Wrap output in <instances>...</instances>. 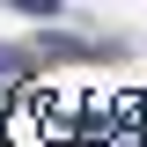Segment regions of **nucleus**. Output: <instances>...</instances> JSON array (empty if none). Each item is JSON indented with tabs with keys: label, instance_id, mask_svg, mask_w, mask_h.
Segmentation results:
<instances>
[{
	"label": "nucleus",
	"instance_id": "1",
	"mask_svg": "<svg viewBox=\"0 0 147 147\" xmlns=\"http://www.w3.org/2000/svg\"><path fill=\"white\" fill-rule=\"evenodd\" d=\"M30 52H15V44H0V88H15V81H30Z\"/></svg>",
	"mask_w": 147,
	"mask_h": 147
},
{
	"label": "nucleus",
	"instance_id": "2",
	"mask_svg": "<svg viewBox=\"0 0 147 147\" xmlns=\"http://www.w3.org/2000/svg\"><path fill=\"white\" fill-rule=\"evenodd\" d=\"M110 147H147V140H110Z\"/></svg>",
	"mask_w": 147,
	"mask_h": 147
}]
</instances>
